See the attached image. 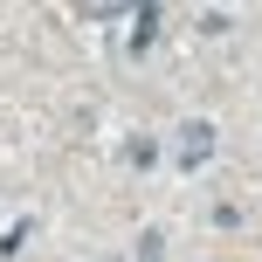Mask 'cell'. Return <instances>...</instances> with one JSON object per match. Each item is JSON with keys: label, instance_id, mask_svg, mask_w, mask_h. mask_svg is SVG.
Listing matches in <instances>:
<instances>
[{"label": "cell", "instance_id": "cell-1", "mask_svg": "<svg viewBox=\"0 0 262 262\" xmlns=\"http://www.w3.org/2000/svg\"><path fill=\"white\" fill-rule=\"evenodd\" d=\"M172 159H180V166H207V159H214V124L207 118H186L180 138H172Z\"/></svg>", "mask_w": 262, "mask_h": 262}, {"label": "cell", "instance_id": "cell-2", "mask_svg": "<svg viewBox=\"0 0 262 262\" xmlns=\"http://www.w3.org/2000/svg\"><path fill=\"white\" fill-rule=\"evenodd\" d=\"M69 7H76L83 21H111V14H124L131 0H69Z\"/></svg>", "mask_w": 262, "mask_h": 262}]
</instances>
